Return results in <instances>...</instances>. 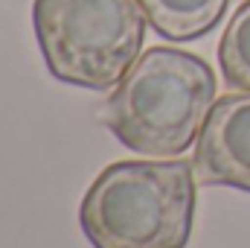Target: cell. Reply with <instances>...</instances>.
<instances>
[{"mask_svg":"<svg viewBox=\"0 0 250 248\" xmlns=\"http://www.w3.org/2000/svg\"><path fill=\"white\" fill-rule=\"evenodd\" d=\"M215 102V70L201 56L148 47L117 82L102 123L125 149L148 158L184 155Z\"/></svg>","mask_w":250,"mask_h":248,"instance_id":"1","label":"cell"},{"mask_svg":"<svg viewBox=\"0 0 250 248\" xmlns=\"http://www.w3.org/2000/svg\"><path fill=\"white\" fill-rule=\"evenodd\" d=\"M195 204L189 161H117L84 193L79 222L93 248H187Z\"/></svg>","mask_w":250,"mask_h":248,"instance_id":"2","label":"cell"},{"mask_svg":"<svg viewBox=\"0 0 250 248\" xmlns=\"http://www.w3.org/2000/svg\"><path fill=\"white\" fill-rule=\"evenodd\" d=\"M146 15L137 0H35L32 29L47 70L87 91L114 88L140 59Z\"/></svg>","mask_w":250,"mask_h":248,"instance_id":"3","label":"cell"},{"mask_svg":"<svg viewBox=\"0 0 250 248\" xmlns=\"http://www.w3.org/2000/svg\"><path fill=\"white\" fill-rule=\"evenodd\" d=\"M195 173L204 184H224L250 193V91L227 94L195 140Z\"/></svg>","mask_w":250,"mask_h":248,"instance_id":"4","label":"cell"},{"mask_svg":"<svg viewBox=\"0 0 250 248\" xmlns=\"http://www.w3.org/2000/svg\"><path fill=\"white\" fill-rule=\"evenodd\" d=\"M148 26L166 41H195L218 26L230 0H137Z\"/></svg>","mask_w":250,"mask_h":248,"instance_id":"5","label":"cell"},{"mask_svg":"<svg viewBox=\"0 0 250 248\" xmlns=\"http://www.w3.org/2000/svg\"><path fill=\"white\" fill-rule=\"evenodd\" d=\"M218 67L233 91H250V0L236 9L221 35Z\"/></svg>","mask_w":250,"mask_h":248,"instance_id":"6","label":"cell"}]
</instances>
